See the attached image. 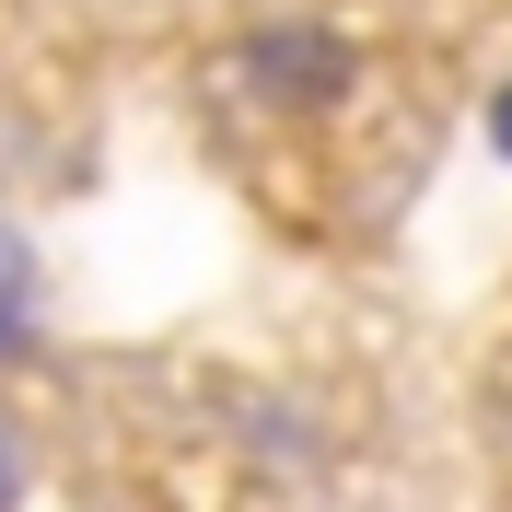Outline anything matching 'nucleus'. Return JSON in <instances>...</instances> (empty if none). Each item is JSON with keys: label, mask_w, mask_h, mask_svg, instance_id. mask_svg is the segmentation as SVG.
Here are the masks:
<instances>
[{"label": "nucleus", "mask_w": 512, "mask_h": 512, "mask_svg": "<svg viewBox=\"0 0 512 512\" xmlns=\"http://www.w3.org/2000/svg\"><path fill=\"white\" fill-rule=\"evenodd\" d=\"M0 512H24V454H12V431H0Z\"/></svg>", "instance_id": "obj_3"}, {"label": "nucleus", "mask_w": 512, "mask_h": 512, "mask_svg": "<svg viewBox=\"0 0 512 512\" xmlns=\"http://www.w3.org/2000/svg\"><path fill=\"white\" fill-rule=\"evenodd\" d=\"M245 82H256L268 105H338V94L361 82V47H350V35H326V24H256Z\"/></svg>", "instance_id": "obj_1"}, {"label": "nucleus", "mask_w": 512, "mask_h": 512, "mask_svg": "<svg viewBox=\"0 0 512 512\" xmlns=\"http://www.w3.org/2000/svg\"><path fill=\"white\" fill-rule=\"evenodd\" d=\"M35 326H47V268H35V245L12 222H0V361L35 350Z\"/></svg>", "instance_id": "obj_2"}, {"label": "nucleus", "mask_w": 512, "mask_h": 512, "mask_svg": "<svg viewBox=\"0 0 512 512\" xmlns=\"http://www.w3.org/2000/svg\"><path fill=\"white\" fill-rule=\"evenodd\" d=\"M489 152H501V163H512V94H501V105H489Z\"/></svg>", "instance_id": "obj_4"}]
</instances>
